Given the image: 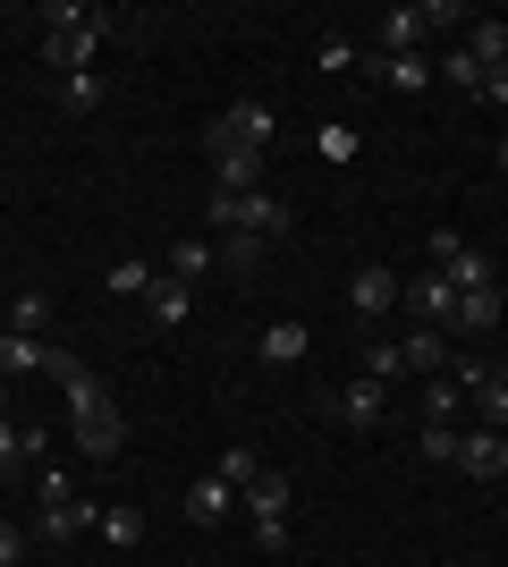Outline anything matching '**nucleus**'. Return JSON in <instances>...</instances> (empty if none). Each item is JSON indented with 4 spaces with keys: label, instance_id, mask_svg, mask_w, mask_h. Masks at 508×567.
Masks as SVG:
<instances>
[{
    "label": "nucleus",
    "instance_id": "nucleus-31",
    "mask_svg": "<svg viewBox=\"0 0 508 567\" xmlns=\"http://www.w3.org/2000/svg\"><path fill=\"white\" fill-rule=\"evenodd\" d=\"M153 280H162V271H153V262H136V255H127V262H111V297H145Z\"/></svg>",
    "mask_w": 508,
    "mask_h": 567
},
{
    "label": "nucleus",
    "instance_id": "nucleus-15",
    "mask_svg": "<svg viewBox=\"0 0 508 567\" xmlns=\"http://www.w3.org/2000/svg\"><path fill=\"white\" fill-rule=\"evenodd\" d=\"M187 313H195L187 280H169V271H162V280L145 288V322H153V331H187Z\"/></svg>",
    "mask_w": 508,
    "mask_h": 567
},
{
    "label": "nucleus",
    "instance_id": "nucleus-30",
    "mask_svg": "<svg viewBox=\"0 0 508 567\" xmlns=\"http://www.w3.org/2000/svg\"><path fill=\"white\" fill-rule=\"evenodd\" d=\"M94 102H102V76L94 69H85V76H60V111H69V118H85Z\"/></svg>",
    "mask_w": 508,
    "mask_h": 567
},
{
    "label": "nucleus",
    "instance_id": "nucleus-33",
    "mask_svg": "<svg viewBox=\"0 0 508 567\" xmlns=\"http://www.w3.org/2000/svg\"><path fill=\"white\" fill-rule=\"evenodd\" d=\"M255 474H263V466H255V450H229V457H220V483H229V492H246Z\"/></svg>",
    "mask_w": 508,
    "mask_h": 567
},
{
    "label": "nucleus",
    "instance_id": "nucleus-4",
    "mask_svg": "<svg viewBox=\"0 0 508 567\" xmlns=\"http://www.w3.org/2000/svg\"><path fill=\"white\" fill-rule=\"evenodd\" d=\"M111 34H120V18H111V9H102L94 25H43V69L51 76H85L102 60V43H111Z\"/></svg>",
    "mask_w": 508,
    "mask_h": 567
},
{
    "label": "nucleus",
    "instance_id": "nucleus-16",
    "mask_svg": "<svg viewBox=\"0 0 508 567\" xmlns=\"http://www.w3.org/2000/svg\"><path fill=\"white\" fill-rule=\"evenodd\" d=\"M458 51L475 60V69H508V25H500V18H466Z\"/></svg>",
    "mask_w": 508,
    "mask_h": 567
},
{
    "label": "nucleus",
    "instance_id": "nucleus-25",
    "mask_svg": "<svg viewBox=\"0 0 508 567\" xmlns=\"http://www.w3.org/2000/svg\"><path fill=\"white\" fill-rule=\"evenodd\" d=\"M212 262H220V271H238V280H246V271H255V262H263V237H246V229H229V237H220V246H212Z\"/></svg>",
    "mask_w": 508,
    "mask_h": 567
},
{
    "label": "nucleus",
    "instance_id": "nucleus-14",
    "mask_svg": "<svg viewBox=\"0 0 508 567\" xmlns=\"http://www.w3.org/2000/svg\"><path fill=\"white\" fill-rule=\"evenodd\" d=\"M238 499L255 508V534H271V525H289V474H271V466H263V474H255V483H246Z\"/></svg>",
    "mask_w": 508,
    "mask_h": 567
},
{
    "label": "nucleus",
    "instance_id": "nucleus-12",
    "mask_svg": "<svg viewBox=\"0 0 508 567\" xmlns=\"http://www.w3.org/2000/svg\"><path fill=\"white\" fill-rule=\"evenodd\" d=\"M331 415H339V424H356V432H364V424H382V415H390V390H382V381H364V373H356V381H339Z\"/></svg>",
    "mask_w": 508,
    "mask_h": 567
},
{
    "label": "nucleus",
    "instance_id": "nucleus-29",
    "mask_svg": "<svg viewBox=\"0 0 508 567\" xmlns=\"http://www.w3.org/2000/svg\"><path fill=\"white\" fill-rule=\"evenodd\" d=\"M433 76H449L458 94H484V69H475V60H466L458 43H449V51H440V60H433Z\"/></svg>",
    "mask_w": 508,
    "mask_h": 567
},
{
    "label": "nucleus",
    "instance_id": "nucleus-3",
    "mask_svg": "<svg viewBox=\"0 0 508 567\" xmlns=\"http://www.w3.org/2000/svg\"><path fill=\"white\" fill-rule=\"evenodd\" d=\"M204 220H212L220 237L246 229V237H263V246H271V237L289 229V204H280L271 187H255V195H220V187H212V195H204Z\"/></svg>",
    "mask_w": 508,
    "mask_h": 567
},
{
    "label": "nucleus",
    "instance_id": "nucleus-7",
    "mask_svg": "<svg viewBox=\"0 0 508 567\" xmlns=\"http://www.w3.org/2000/svg\"><path fill=\"white\" fill-rule=\"evenodd\" d=\"M449 381L466 390V406H475V424H484V432H508V373L491 364V355H458Z\"/></svg>",
    "mask_w": 508,
    "mask_h": 567
},
{
    "label": "nucleus",
    "instance_id": "nucleus-21",
    "mask_svg": "<svg viewBox=\"0 0 508 567\" xmlns=\"http://www.w3.org/2000/svg\"><path fill=\"white\" fill-rule=\"evenodd\" d=\"M305 348H314V331H305L297 313H289V322H271V331H263V364H297V355H305Z\"/></svg>",
    "mask_w": 508,
    "mask_h": 567
},
{
    "label": "nucleus",
    "instance_id": "nucleus-24",
    "mask_svg": "<svg viewBox=\"0 0 508 567\" xmlns=\"http://www.w3.org/2000/svg\"><path fill=\"white\" fill-rule=\"evenodd\" d=\"M356 373H364V381H382V390H390V381H407V364H398V339H364Z\"/></svg>",
    "mask_w": 508,
    "mask_h": 567
},
{
    "label": "nucleus",
    "instance_id": "nucleus-6",
    "mask_svg": "<svg viewBox=\"0 0 508 567\" xmlns=\"http://www.w3.org/2000/svg\"><path fill=\"white\" fill-rule=\"evenodd\" d=\"M398 313H407L415 331H449V339H458V288L440 280L433 262H424L415 280H398Z\"/></svg>",
    "mask_w": 508,
    "mask_h": 567
},
{
    "label": "nucleus",
    "instance_id": "nucleus-19",
    "mask_svg": "<svg viewBox=\"0 0 508 567\" xmlns=\"http://www.w3.org/2000/svg\"><path fill=\"white\" fill-rule=\"evenodd\" d=\"M373 76L398 85V94H424V85H433V60H424V51H407V60H382V51H373Z\"/></svg>",
    "mask_w": 508,
    "mask_h": 567
},
{
    "label": "nucleus",
    "instance_id": "nucleus-5",
    "mask_svg": "<svg viewBox=\"0 0 508 567\" xmlns=\"http://www.w3.org/2000/svg\"><path fill=\"white\" fill-rule=\"evenodd\" d=\"M440 25H466V18H458V0H424V9H390V18L373 25V51H382V60H407V51L424 43V34H440Z\"/></svg>",
    "mask_w": 508,
    "mask_h": 567
},
{
    "label": "nucleus",
    "instance_id": "nucleus-20",
    "mask_svg": "<svg viewBox=\"0 0 508 567\" xmlns=\"http://www.w3.org/2000/svg\"><path fill=\"white\" fill-rule=\"evenodd\" d=\"M458 331H500V288H458Z\"/></svg>",
    "mask_w": 508,
    "mask_h": 567
},
{
    "label": "nucleus",
    "instance_id": "nucleus-26",
    "mask_svg": "<svg viewBox=\"0 0 508 567\" xmlns=\"http://www.w3.org/2000/svg\"><path fill=\"white\" fill-rule=\"evenodd\" d=\"M458 399H466L458 381H449V373H433V381H424V424H458Z\"/></svg>",
    "mask_w": 508,
    "mask_h": 567
},
{
    "label": "nucleus",
    "instance_id": "nucleus-11",
    "mask_svg": "<svg viewBox=\"0 0 508 567\" xmlns=\"http://www.w3.org/2000/svg\"><path fill=\"white\" fill-rule=\"evenodd\" d=\"M458 466L475 474V483H500L508 474V432H484V424L458 432Z\"/></svg>",
    "mask_w": 508,
    "mask_h": 567
},
{
    "label": "nucleus",
    "instance_id": "nucleus-18",
    "mask_svg": "<svg viewBox=\"0 0 508 567\" xmlns=\"http://www.w3.org/2000/svg\"><path fill=\"white\" fill-rule=\"evenodd\" d=\"M229 508H238V492H229L220 474H204V483H187V517H195V525H220V517H229Z\"/></svg>",
    "mask_w": 508,
    "mask_h": 567
},
{
    "label": "nucleus",
    "instance_id": "nucleus-9",
    "mask_svg": "<svg viewBox=\"0 0 508 567\" xmlns=\"http://www.w3.org/2000/svg\"><path fill=\"white\" fill-rule=\"evenodd\" d=\"M433 271L449 288H500V280H491V255H484V246H466L458 229H433Z\"/></svg>",
    "mask_w": 508,
    "mask_h": 567
},
{
    "label": "nucleus",
    "instance_id": "nucleus-35",
    "mask_svg": "<svg viewBox=\"0 0 508 567\" xmlns=\"http://www.w3.org/2000/svg\"><path fill=\"white\" fill-rule=\"evenodd\" d=\"M18 550H25V525H18V517H0V567H18Z\"/></svg>",
    "mask_w": 508,
    "mask_h": 567
},
{
    "label": "nucleus",
    "instance_id": "nucleus-22",
    "mask_svg": "<svg viewBox=\"0 0 508 567\" xmlns=\"http://www.w3.org/2000/svg\"><path fill=\"white\" fill-rule=\"evenodd\" d=\"M162 271H169V280H187V288H195V280H204V271H212V237H178Z\"/></svg>",
    "mask_w": 508,
    "mask_h": 567
},
{
    "label": "nucleus",
    "instance_id": "nucleus-28",
    "mask_svg": "<svg viewBox=\"0 0 508 567\" xmlns=\"http://www.w3.org/2000/svg\"><path fill=\"white\" fill-rule=\"evenodd\" d=\"M43 322H51V297H34V288L9 297V331H18V339H43Z\"/></svg>",
    "mask_w": 508,
    "mask_h": 567
},
{
    "label": "nucleus",
    "instance_id": "nucleus-1",
    "mask_svg": "<svg viewBox=\"0 0 508 567\" xmlns=\"http://www.w3.org/2000/svg\"><path fill=\"white\" fill-rule=\"evenodd\" d=\"M51 381L69 390V432H76V450L94 457V466H111V457L127 450V415H120V399H111V381H102L94 364L60 355V348H51Z\"/></svg>",
    "mask_w": 508,
    "mask_h": 567
},
{
    "label": "nucleus",
    "instance_id": "nucleus-23",
    "mask_svg": "<svg viewBox=\"0 0 508 567\" xmlns=\"http://www.w3.org/2000/svg\"><path fill=\"white\" fill-rule=\"evenodd\" d=\"M34 364H51V348H43V339H18V331H0V381L34 373Z\"/></svg>",
    "mask_w": 508,
    "mask_h": 567
},
{
    "label": "nucleus",
    "instance_id": "nucleus-32",
    "mask_svg": "<svg viewBox=\"0 0 508 567\" xmlns=\"http://www.w3.org/2000/svg\"><path fill=\"white\" fill-rule=\"evenodd\" d=\"M415 450L433 457V466H458V424H424V432H415Z\"/></svg>",
    "mask_w": 508,
    "mask_h": 567
},
{
    "label": "nucleus",
    "instance_id": "nucleus-13",
    "mask_svg": "<svg viewBox=\"0 0 508 567\" xmlns=\"http://www.w3.org/2000/svg\"><path fill=\"white\" fill-rule=\"evenodd\" d=\"M398 364L433 381V373H449V364H458V339H449V331H407V339H398Z\"/></svg>",
    "mask_w": 508,
    "mask_h": 567
},
{
    "label": "nucleus",
    "instance_id": "nucleus-37",
    "mask_svg": "<svg viewBox=\"0 0 508 567\" xmlns=\"http://www.w3.org/2000/svg\"><path fill=\"white\" fill-rule=\"evenodd\" d=\"M0 424H9V381H0Z\"/></svg>",
    "mask_w": 508,
    "mask_h": 567
},
{
    "label": "nucleus",
    "instance_id": "nucleus-17",
    "mask_svg": "<svg viewBox=\"0 0 508 567\" xmlns=\"http://www.w3.org/2000/svg\"><path fill=\"white\" fill-rule=\"evenodd\" d=\"M43 450H51V432L18 424V415L0 424V474H25V466H34V457H43Z\"/></svg>",
    "mask_w": 508,
    "mask_h": 567
},
{
    "label": "nucleus",
    "instance_id": "nucleus-2",
    "mask_svg": "<svg viewBox=\"0 0 508 567\" xmlns=\"http://www.w3.org/2000/svg\"><path fill=\"white\" fill-rule=\"evenodd\" d=\"M43 508H34V543H76V534H94V517H102V499H85L76 492V474H60V466H43Z\"/></svg>",
    "mask_w": 508,
    "mask_h": 567
},
{
    "label": "nucleus",
    "instance_id": "nucleus-8",
    "mask_svg": "<svg viewBox=\"0 0 508 567\" xmlns=\"http://www.w3.org/2000/svg\"><path fill=\"white\" fill-rule=\"evenodd\" d=\"M204 144H212V153H263L271 144V102H229V111L204 127Z\"/></svg>",
    "mask_w": 508,
    "mask_h": 567
},
{
    "label": "nucleus",
    "instance_id": "nucleus-27",
    "mask_svg": "<svg viewBox=\"0 0 508 567\" xmlns=\"http://www.w3.org/2000/svg\"><path fill=\"white\" fill-rule=\"evenodd\" d=\"M94 534H102L111 550H127V543H145V517H136V508H102V517H94Z\"/></svg>",
    "mask_w": 508,
    "mask_h": 567
},
{
    "label": "nucleus",
    "instance_id": "nucleus-34",
    "mask_svg": "<svg viewBox=\"0 0 508 567\" xmlns=\"http://www.w3.org/2000/svg\"><path fill=\"white\" fill-rule=\"evenodd\" d=\"M102 18V9H85V0H51V9H43V25H94Z\"/></svg>",
    "mask_w": 508,
    "mask_h": 567
},
{
    "label": "nucleus",
    "instance_id": "nucleus-38",
    "mask_svg": "<svg viewBox=\"0 0 508 567\" xmlns=\"http://www.w3.org/2000/svg\"><path fill=\"white\" fill-rule=\"evenodd\" d=\"M500 169H508V136H500Z\"/></svg>",
    "mask_w": 508,
    "mask_h": 567
},
{
    "label": "nucleus",
    "instance_id": "nucleus-10",
    "mask_svg": "<svg viewBox=\"0 0 508 567\" xmlns=\"http://www.w3.org/2000/svg\"><path fill=\"white\" fill-rule=\"evenodd\" d=\"M348 313H356V322L398 313V271H390V262H356V280H348Z\"/></svg>",
    "mask_w": 508,
    "mask_h": 567
},
{
    "label": "nucleus",
    "instance_id": "nucleus-36",
    "mask_svg": "<svg viewBox=\"0 0 508 567\" xmlns=\"http://www.w3.org/2000/svg\"><path fill=\"white\" fill-rule=\"evenodd\" d=\"M484 102H491V111H508V69H484Z\"/></svg>",
    "mask_w": 508,
    "mask_h": 567
}]
</instances>
